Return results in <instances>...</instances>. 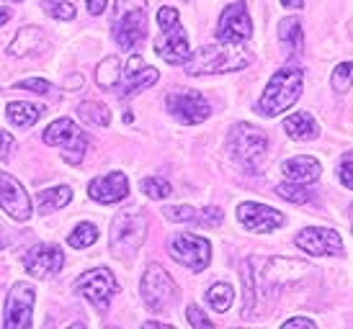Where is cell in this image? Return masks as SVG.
<instances>
[{
  "label": "cell",
  "instance_id": "9",
  "mask_svg": "<svg viewBox=\"0 0 353 329\" xmlns=\"http://www.w3.org/2000/svg\"><path fill=\"white\" fill-rule=\"evenodd\" d=\"M44 142L52 147L62 149V157L70 164H80L88 149V136L80 131L78 124H72L70 118H57L54 124H50V129L44 131Z\"/></svg>",
  "mask_w": 353,
  "mask_h": 329
},
{
  "label": "cell",
  "instance_id": "18",
  "mask_svg": "<svg viewBox=\"0 0 353 329\" xmlns=\"http://www.w3.org/2000/svg\"><path fill=\"white\" fill-rule=\"evenodd\" d=\"M237 219H240V224L245 226L248 232H255V234L274 232V229H279V226H284V222H286V216L281 211H276V209H271V206L255 204V201L240 204V209H237Z\"/></svg>",
  "mask_w": 353,
  "mask_h": 329
},
{
  "label": "cell",
  "instance_id": "21",
  "mask_svg": "<svg viewBox=\"0 0 353 329\" xmlns=\"http://www.w3.org/2000/svg\"><path fill=\"white\" fill-rule=\"evenodd\" d=\"M170 222H194V224H201V226H209V229H216L219 224H222V211L216 209V206H206L201 211H196L194 206H165L163 209Z\"/></svg>",
  "mask_w": 353,
  "mask_h": 329
},
{
  "label": "cell",
  "instance_id": "6",
  "mask_svg": "<svg viewBox=\"0 0 353 329\" xmlns=\"http://www.w3.org/2000/svg\"><path fill=\"white\" fill-rule=\"evenodd\" d=\"M157 23H160V39L155 41V52L165 59L168 65H186L191 57V47H188V36L181 21H178V10L170 6H163L157 10Z\"/></svg>",
  "mask_w": 353,
  "mask_h": 329
},
{
  "label": "cell",
  "instance_id": "22",
  "mask_svg": "<svg viewBox=\"0 0 353 329\" xmlns=\"http://www.w3.org/2000/svg\"><path fill=\"white\" fill-rule=\"evenodd\" d=\"M281 173H284V178H289L292 183L310 185L320 178L323 167H320V162H317L314 157L302 155V157H292V160H286V162L281 164Z\"/></svg>",
  "mask_w": 353,
  "mask_h": 329
},
{
  "label": "cell",
  "instance_id": "25",
  "mask_svg": "<svg viewBox=\"0 0 353 329\" xmlns=\"http://www.w3.org/2000/svg\"><path fill=\"white\" fill-rule=\"evenodd\" d=\"M279 39L286 57H299L304 49V31L299 19H284L279 23Z\"/></svg>",
  "mask_w": 353,
  "mask_h": 329
},
{
  "label": "cell",
  "instance_id": "23",
  "mask_svg": "<svg viewBox=\"0 0 353 329\" xmlns=\"http://www.w3.org/2000/svg\"><path fill=\"white\" fill-rule=\"evenodd\" d=\"M44 47V31L39 26H26L16 34V39L10 41L8 54L10 57H29L34 52H39Z\"/></svg>",
  "mask_w": 353,
  "mask_h": 329
},
{
  "label": "cell",
  "instance_id": "8",
  "mask_svg": "<svg viewBox=\"0 0 353 329\" xmlns=\"http://www.w3.org/2000/svg\"><path fill=\"white\" fill-rule=\"evenodd\" d=\"M178 299L176 281L170 273L160 265H150L142 275V301L148 304L150 311H170V306Z\"/></svg>",
  "mask_w": 353,
  "mask_h": 329
},
{
  "label": "cell",
  "instance_id": "38",
  "mask_svg": "<svg viewBox=\"0 0 353 329\" xmlns=\"http://www.w3.org/2000/svg\"><path fill=\"white\" fill-rule=\"evenodd\" d=\"M16 87H26V90H34V93H41V96H50V93H52V85L47 83V80H41V78L21 80V83H16Z\"/></svg>",
  "mask_w": 353,
  "mask_h": 329
},
{
  "label": "cell",
  "instance_id": "4",
  "mask_svg": "<svg viewBox=\"0 0 353 329\" xmlns=\"http://www.w3.org/2000/svg\"><path fill=\"white\" fill-rule=\"evenodd\" d=\"M111 34L124 52L142 47L148 39V0H117Z\"/></svg>",
  "mask_w": 353,
  "mask_h": 329
},
{
  "label": "cell",
  "instance_id": "31",
  "mask_svg": "<svg viewBox=\"0 0 353 329\" xmlns=\"http://www.w3.org/2000/svg\"><path fill=\"white\" fill-rule=\"evenodd\" d=\"M276 193L286 201H292V204H312L314 201V191L307 188L304 183H284L276 188Z\"/></svg>",
  "mask_w": 353,
  "mask_h": 329
},
{
  "label": "cell",
  "instance_id": "32",
  "mask_svg": "<svg viewBox=\"0 0 353 329\" xmlns=\"http://www.w3.org/2000/svg\"><path fill=\"white\" fill-rule=\"evenodd\" d=\"M99 240V226L96 224H80L75 232L68 237V244L70 247H75V250H83V247H90V244Z\"/></svg>",
  "mask_w": 353,
  "mask_h": 329
},
{
  "label": "cell",
  "instance_id": "24",
  "mask_svg": "<svg viewBox=\"0 0 353 329\" xmlns=\"http://www.w3.org/2000/svg\"><path fill=\"white\" fill-rule=\"evenodd\" d=\"M284 129L294 142H312L320 136V126H317L312 114H307V111H299V114L286 118Z\"/></svg>",
  "mask_w": 353,
  "mask_h": 329
},
{
  "label": "cell",
  "instance_id": "33",
  "mask_svg": "<svg viewBox=\"0 0 353 329\" xmlns=\"http://www.w3.org/2000/svg\"><path fill=\"white\" fill-rule=\"evenodd\" d=\"M41 8L57 21H72L75 19V6L70 0H44Z\"/></svg>",
  "mask_w": 353,
  "mask_h": 329
},
{
  "label": "cell",
  "instance_id": "26",
  "mask_svg": "<svg viewBox=\"0 0 353 329\" xmlns=\"http://www.w3.org/2000/svg\"><path fill=\"white\" fill-rule=\"evenodd\" d=\"M6 114H8L10 124L21 126V129H29V126H34L41 116H44V114H47V106H41V103H23V100H13V103H8Z\"/></svg>",
  "mask_w": 353,
  "mask_h": 329
},
{
  "label": "cell",
  "instance_id": "29",
  "mask_svg": "<svg viewBox=\"0 0 353 329\" xmlns=\"http://www.w3.org/2000/svg\"><path fill=\"white\" fill-rule=\"evenodd\" d=\"M78 116L83 118L85 124H93V126L111 124V111H108L103 103H99V100H85V103H80Z\"/></svg>",
  "mask_w": 353,
  "mask_h": 329
},
{
  "label": "cell",
  "instance_id": "39",
  "mask_svg": "<svg viewBox=\"0 0 353 329\" xmlns=\"http://www.w3.org/2000/svg\"><path fill=\"white\" fill-rule=\"evenodd\" d=\"M13 152V136L0 129V160H8Z\"/></svg>",
  "mask_w": 353,
  "mask_h": 329
},
{
  "label": "cell",
  "instance_id": "30",
  "mask_svg": "<svg viewBox=\"0 0 353 329\" xmlns=\"http://www.w3.org/2000/svg\"><path fill=\"white\" fill-rule=\"evenodd\" d=\"M121 59L117 57H108L103 59L99 65V70H96V80H99L101 87H106V90H114V87L119 85V78H121Z\"/></svg>",
  "mask_w": 353,
  "mask_h": 329
},
{
  "label": "cell",
  "instance_id": "35",
  "mask_svg": "<svg viewBox=\"0 0 353 329\" xmlns=\"http://www.w3.org/2000/svg\"><path fill=\"white\" fill-rule=\"evenodd\" d=\"M142 193L150 195V198H155V201H163V198H168V195L173 193V188H170V183L163 180V178H145V180H142Z\"/></svg>",
  "mask_w": 353,
  "mask_h": 329
},
{
  "label": "cell",
  "instance_id": "45",
  "mask_svg": "<svg viewBox=\"0 0 353 329\" xmlns=\"http://www.w3.org/2000/svg\"><path fill=\"white\" fill-rule=\"evenodd\" d=\"M351 222H353V216H351Z\"/></svg>",
  "mask_w": 353,
  "mask_h": 329
},
{
  "label": "cell",
  "instance_id": "14",
  "mask_svg": "<svg viewBox=\"0 0 353 329\" xmlns=\"http://www.w3.org/2000/svg\"><path fill=\"white\" fill-rule=\"evenodd\" d=\"M31 309H34V288L29 283H13V288L6 296L3 324L8 329L31 327Z\"/></svg>",
  "mask_w": 353,
  "mask_h": 329
},
{
  "label": "cell",
  "instance_id": "7",
  "mask_svg": "<svg viewBox=\"0 0 353 329\" xmlns=\"http://www.w3.org/2000/svg\"><path fill=\"white\" fill-rule=\"evenodd\" d=\"M148 234V219L139 209H124L111 224V252L117 257H132Z\"/></svg>",
  "mask_w": 353,
  "mask_h": 329
},
{
  "label": "cell",
  "instance_id": "43",
  "mask_svg": "<svg viewBox=\"0 0 353 329\" xmlns=\"http://www.w3.org/2000/svg\"><path fill=\"white\" fill-rule=\"evenodd\" d=\"M10 21V10L8 8H0V26H6Z\"/></svg>",
  "mask_w": 353,
  "mask_h": 329
},
{
  "label": "cell",
  "instance_id": "42",
  "mask_svg": "<svg viewBox=\"0 0 353 329\" xmlns=\"http://www.w3.org/2000/svg\"><path fill=\"white\" fill-rule=\"evenodd\" d=\"M80 85H83V78H80V75H72V78H68V83H65V87H70V90H78Z\"/></svg>",
  "mask_w": 353,
  "mask_h": 329
},
{
  "label": "cell",
  "instance_id": "27",
  "mask_svg": "<svg viewBox=\"0 0 353 329\" xmlns=\"http://www.w3.org/2000/svg\"><path fill=\"white\" fill-rule=\"evenodd\" d=\"M70 198H72L70 185H54V188H47V191L37 193V209H39V213H52L62 209V206H68Z\"/></svg>",
  "mask_w": 353,
  "mask_h": 329
},
{
  "label": "cell",
  "instance_id": "17",
  "mask_svg": "<svg viewBox=\"0 0 353 329\" xmlns=\"http://www.w3.org/2000/svg\"><path fill=\"white\" fill-rule=\"evenodd\" d=\"M0 209L16 222H29L31 219V201L23 185L13 175L0 170Z\"/></svg>",
  "mask_w": 353,
  "mask_h": 329
},
{
  "label": "cell",
  "instance_id": "5",
  "mask_svg": "<svg viewBox=\"0 0 353 329\" xmlns=\"http://www.w3.org/2000/svg\"><path fill=\"white\" fill-rule=\"evenodd\" d=\"M230 155L248 173H258L268 155V136L258 126L237 124L230 131Z\"/></svg>",
  "mask_w": 353,
  "mask_h": 329
},
{
  "label": "cell",
  "instance_id": "37",
  "mask_svg": "<svg viewBox=\"0 0 353 329\" xmlns=\"http://www.w3.org/2000/svg\"><path fill=\"white\" fill-rule=\"evenodd\" d=\"M186 319H188V324H191V327H199V329H209V327H212V319H209V317H206V314L199 309V306H194V304H191V306L186 309Z\"/></svg>",
  "mask_w": 353,
  "mask_h": 329
},
{
  "label": "cell",
  "instance_id": "28",
  "mask_svg": "<svg viewBox=\"0 0 353 329\" xmlns=\"http://www.w3.org/2000/svg\"><path fill=\"white\" fill-rule=\"evenodd\" d=\"M232 301H235V288L230 283H216V286L206 290V304L214 311H219V314H225L232 306Z\"/></svg>",
  "mask_w": 353,
  "mask_h": 329
},
{
  "label": "cell",
  "instance_id": "20",
  "mask_svg": "<svg viewBox=\"0 0 353 329\" xmlns=\"http://www.w3.org/2000/svg\"><path fill=\"white\" fill-rule=\"evenodd\" d=\"M88 195L99 204H119L129 195V180L124 173H108L90 180Z\"/></svg>",
  "mask_w": 353,
  "mask_h": 329
},
{
  "label": "cell",
  "instance_id": "16",
  "mask_svg": "<svg viewBox=\"0 0 353 329\" xmlns=\"http://www.w3.org/2000/svg\"><path fill=\"white\" fill-rule=\"evenodd\" d=\"M294 244L307 255H343V240L327 226H307L294 237Z\"/></svg>",
  "mask_w": 353,
  "mask_h": 329
},
{
  "label": "cell",
  "instance_id": "36",
  "mask_svg": "<svg viewBox=\"0 0 353 329\" xmlns=\"http://www.w3.org/2000/svg\"><path fill=\"white\" fill-rule=\"evenodd\" d=\"M338 178H341V183H343L348 191H353V149L348 155H343V160L338 164Z\"/></svg>",
  "mask_w": 353,
  "mask_h": 329
},
{
  "label": "cell",
  "instance_id": "10",
  "mask_svg": "<svg viewBox=\"0 0 353 329\" xmlns=\"http://www.w3.org/2000/svg\"><path fill=\"white\" fill-rule=\"evenodd\" d=\"M119 290V283L114 278V273L108 268H93V270L83 273L75 281V293L90 301L99 311H106L114 293Z\"/></svg>",
  "mask_w": 353,
  "mask_h": 329
},
{
  "label": "cell",
  "instance_id": "3",
  "mask_svg": "<svg viewBox=\"0 0 353 329\" xmlns=\"http://www.w3.org/2000/svg\"><path fill=\"white\" fill-rule=\"evenodd\" d=\"M304 90V72L302 67H284L268 80L263 96L258 100L255 111L261 116H279L286 108H292L299 100Z\"/></svg>",
  "mask_w": 353,
  "mask_h": 329
},
{
  "label": "cell",
  "instance_id": "2",
  "mask_svg": "<svg viewBox=\"0 0 353 329\" xmlns=\"http://www.w3.org/2000/svg\"><path fill=\"white\" fill-rule=\"evenodd\" d=\"M250 62V54L243 44L235 41H214L194 52L186 62L188 75H219V72H235Z\"/></svg>",
  "mask_w": 353,
  "mask_h": 329
},
{
  "label": "cell",
  "instance_id": "11",
  "mask_svg": "<svg viewBox=\"0 0 353 329\" xmlns=\"http://www.w3.org/2000/svg\"><path fill=\"white\" fill-rule=\"evenodd\" d=\"M170 257L181 265L191 268L194 273H201L212 260V244L206 242L204 237H196V234H176L170 240Z\"/></svg>",
  "mask_w": 353,
  "mask_h": 329
},
{
  "label": "cell",
  "instance_id": "44",
  "mask_svg": "<svg viewBox=\"0 0 353 329\" xmlns=\"http://www.w3.org/2000/svg\"><path fill=\"white\" fill-rule=\"evenodd\" d=\"M286 8H302V3L304 0H281Z\"/></svg>",
  "mask_w": 353,
  "mask_h": 329
},
{
  "label": "cell",
  "instance_id": "13",
  "mask_svg": "<svg viewBox=\"0 0 353 329\" xmlns=\"http://www.w3.org/2000/svg\"><path fill=\"white\" fill-rule=\"evenodd\" d=\"M250 36H253V23H250V16H248L245 0L230 3V6L222 10V19H219V26H216V39L243 44V41H248Z\"/></svg>",
  "mask_w": 353,
  "mask_h": 329
},
{
  "label": "cell",
  "instance_id": "34",
  "mask_svg": "<svg viewBox=\"0 0 353 329\" xmlns=\"http://www.w3.org/2000/svg\"><path fill=\"white\" fill-rule=\"evenodd\" d=\"M330 83H333L335 93H345V90L353 85V62H341V65L333 70Z\"/></svg>",
  "mask_w": 353,
  "mask_h": 329
},
{
  "label": "cell",
  "instance_id": "19",
  "mask_svg": "<svg viewBox=\"0 0 353 329\" xmlns=\"http://www.w3.org/2000/svg\"><path fill=\"white\" fill-rule=\"evenodd\" d=\"M62 265H65V252L57 244H39L26 255V270L39 281L57 275Z\"/></svg>",
  "mask_w": 353,
  "mask_h": 329
},
{
  "label": "cell",
  "instance_id": "41",
  "mask_svg": "<svg viewBox=\"0 0 353 329\" xmlns=\"http://www.w3.org/2000/svg\"><path fill=\"white\" fill-rule=\"evenodd\" d=\"M284 327H307V329H314V321L312 319H304V317H294V319H286Z\"/></svg>",
  "mask_w": 353,
  "mask_h": 329
},
{
  "label": "cell",
  "instance_id": "40",
  "mask_svg": "<svg viewBox=\"0 0 353 329\" xmlns=\"http://www.w3.org/2000/svg\"><path fill=\"white\" fill-rule=\"evenodd\" d=\"M85 6H88V13H90V16H101V13L106 10L108 0H85Z\"/></svg>",
  "mask_w": 353,
  "mask_h": 329
},
{
  "label": "cell",
  "instance_id": "1",
  "mask_svg": "<svg viewBox=\"0 0 353 329\" xmlns=\"http://www.w3.org/2000/svg\"><path fill=\"white\" fill-rule=\"evenodd\" d=\"M310 270V265L302 260H292V257H255L245 262V270H243V278L248 283V299H245V311L243 314H250L253 311V296L255 290L265 296V299H274L276 293H281L286 286L296 283L299 278H304Z\"/></svg>",
  "mask_w": 353,
  "mask_h": 329
},
{
  "label": "cell",
  "instance_id": "12",
  "mask_svg": "<svg viewBox=\"0 0 353 329\" xmlns=\"http://www.w3.org/2000/svg\"><path fill=\"white\" fill-rule=\"evenodd\" d=\"M165 106L181 124H204L212 116V106L206 103V98L196 90H173L168 93Z\"/></svg>",
  "mask_w": 353,
  "mask_h": 329
},
{
  "label": "cell",
  "instance_id": "15",
  "mask_svg": "<svg viewBox=\"0 0 353 329\" xmlns=\"http://www.w3.org/2000/svg\"><path fill=\"white\" fill-rule=\"evenodd\" d=\"M157 78H160V72L155 67H148L142 57H132L121 67V78H119V85L114 87V93L119 98H132L155 85Z\"/></svg>",
  "mask_w": 353,
  "mask_h": 329
}]
</instances>
